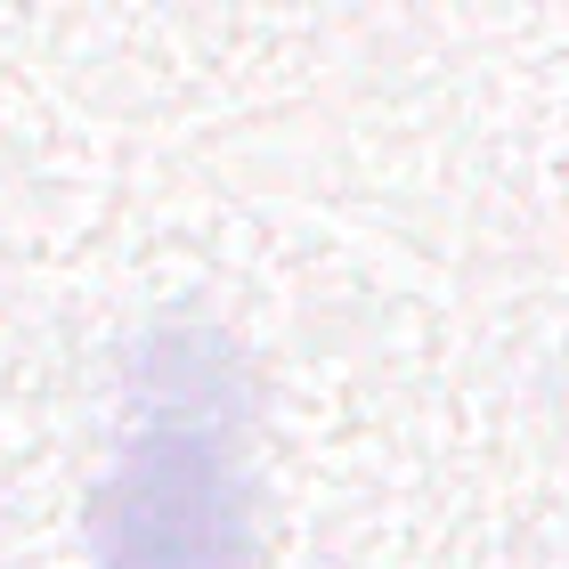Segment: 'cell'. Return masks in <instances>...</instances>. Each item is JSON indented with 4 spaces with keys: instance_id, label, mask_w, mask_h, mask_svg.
<instances>
[{
    "instance_id": "cell-1",
    "label": "cell",
    "mask_w": 569,
    "mask_h": 569,
    "mask_svg": "<svg viewBox=\"0 0 569 569\" xmlns=\"http://www.w3.org/2000/svg\"><path fill=\"white\" fill-rule=\"evenodd\" d=\"M261 521L237 456V423L220 416V350H196L179 375V342L154 367L147 416L107 480L90 488V561L98 569H252Z\"/></svg>"
}]
</instances>
